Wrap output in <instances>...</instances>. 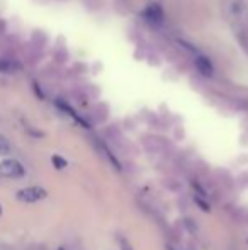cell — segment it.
<instances>
[{
  "label": "cell",
  "instance_id": "cell-1",
  "mask_svg": "<svg viewBox=\"0 0 248 250\" xmlns=\"http://www.w3.org/2000/svg\"><path fill=\"white\" fill-rule=\"evenodd\" d=\"M225 14L233 24H245L248 21V5L245 0H226Z\"/></svg>",
  "mask_w": 248,
  "mask_h": 250
},
{
  "label": "cell",
  "instance_id": "cell-2",
  "mask_svg": "<svg viewBox=\"0 0 248 250\" xmlns=\"http://www.w3.org/2000/svg\"><path fill=\"white\" fill-rule=\"evenodd\" d=\"M24 175V167L19 160H14V158H9V160H3L0 164V177L3 179H19Z\"/></svg>",
  "mask_w": 248,
  "mask_h": 250
},
{
  "label": "cell",
  "instance_id": "cell-3",
  "mask_svg": "<svg viewBox=\"0 0 248 250\" xmlns=\"http://www.w3.org/2000/svg\"><path fill=\"white\" fill-rule=\"evenodd\" d=\"M48 196V192L44 191L43 188H26V189H20L17 192V199L20 203H38V201L44 199Z\"/></svg>",
  "mask_w": 248,
  "mask_h": 250
},
{
  "label": "cell",
  "instance_id": "cell-4",
  "mask_svg": "<svg viewBox=\"0 0 248 250\" xmlns=\"http://www.w3.org/2000/svg\"><path fill=\"white\" fill-rule=\"evenodd\" d=\"M195 68H197V72L204 77L212 75V63L209 62L206 56H197V58H195Z\"/></svg>",
  "mask_w": 248,
  "mask_h": 250
},
{
  "label": "cell",
  "instance_id": "cell-5",
  "mask_svg": "<svg viewBox=\"0 0 248 250\" xmlns=\"http://www.w3.org/2000/svg\"><path fill=\"white\" fill-rule=\"evenodd\" d=\"M145 16H146V19L150 21V22H153V24H160L163 21V12L160 10V7H148L146 9V12H145Z\"/></svg>",
  "mask_w": 248,
  "mask_h": 250
},
{
  "label": "cell",
  "instance_id": "cell-6",
  "mask_svg": "<svg viewBox=\"0 0 248 250\" xmlns=\"http://www.w3.org/2000/svg\"><path fill=\"white\" fill-rule=\"evenodd\" d=\"M10 150H12V146H10L9 140H7L5 136L0 135V155H7V153H10Z\"/></svg>",
  "mask_w": 248,
  "mask_h": 250
},
{
  "label": "cell",
  "instance_id": "cell-7",
  "mask_svg": "<svg viewBox=\"0 0 248 250\" xmlns=\"http://www.w3.org/2000/svg\"><path fill=\"white\" fill-rule=\"evenodd\" d=\"M51 162H53V165L57 168H65L66 167V160H65V158H61V157H58V155H55V157L51 158Z\"/></svg>",
  "mask_w": 248,
  "mask_h": 250
},
{
  "label": "cell",
  "instance_id": "cell-8",
  "mask_svg": "<svg viewBox=\"0 0 248 250\" xmlns=\"http://www.w3.org/2000/svg\"><path fill=\"white\" fill-rule=\"evenodd\" d=\"M0 70H2V72H12L10 62H3V60H0Z\"/></svg>",
  "mask_w": 248,
  "mask_h": 250
},
{
  "label": "cell",
  "instance_id": "cell-9",
  "mask_svg": "<svg viewBox=\"0 0 248 250\" xmlns=\"http://www.w3.org/2000/svg\"><path fill=\"white\" fill-rule=\"evenodd\" d=\"M119 242H121V250H133L131 245H129L128 242L124 240V238H119Z\"/></svg>",
  "mask_w": 248,
  "mask_h": 250
},
{
  "label": "cell",
  "instance_id": "cell-10",
  "mask_svg": "<svg viewBox=\"0 0 248 250\" xmlns=\"http://www.w3.org/2000/svg\"><path fill=\"white\" fill-rule=\"evenodd\" d=\"M167 250H175V249H173V247H167Z\"/></svg>",
  "mask_w": 248,
  "mask_h": 250
},
{
  "label": "cell",
  "instance_id": "cell-11",
  "mask_svg": "<svg viewBox=\"0 0 248 250\" xmlns=\"http://www.w3.org/2000/svg\"><path fill=\"white\" fill-rule=\"evenodd\" d=\"M57 250H66L65 247H60V249H57Z\"/></svg>",
  "mask_w": 248,
  "mask_h": 250
},
{
  "label": "cell",
  "instance_id": "cell-12",
  "mask_svg": "<svg viewBox=\"0 0 248 250\" xmlns=\"http://www.w3.org/2000/svg\"><path fill=\"white\" fill-rule=\"evenodd\" d=\"M0 214H2V208H0Z\"/></svg>",
  "mask_w": 248,
  "mask_h": 250
}]
</instances>
